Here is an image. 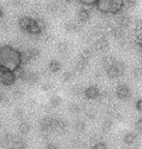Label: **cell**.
<instances>
[{
  "label": "cell",
  "instance_id": "obj_24",
  "mask_svg": "<svg viewBox=\"0 0 142 149\" xmlns=\"http://www.w3.org/2000/svg\"><path fill=\"white\" fill-rule=\"evenodd\" d=\"M111 128V121L109 120H105V122H103V127H102V131L105 133H107L109 130H110Z\"/></svg>",
  "mask_w": 142,
  "mask_h": 149
},
{
  "label": "cell",
  "instance_id": "obj_5",
  "mask_svg": "<svg viewBox=\"0 0 142 149\" xmlns=\"http://www.w3.org/2000/svg\"><path fill=\"white\" fill-rule=\"evenodd\" d=\"M116 95L121 100H127L130 96H131V91H130V88L128 86L125 84H122L117 87Z\"/></svg>",
  "mask_w": 142,
  "mask_h": 149
},
{
  "label": "cell",
  "instance_id": "obj_21",
  "mask_svg": "<svg viewBox=\"0 0 142 149\" xmlns=\"http://www.w3.org/2000/svg\"><path fill=\"white\" fill-rule=\"evenodd\" d=\"M75 129L76 131H78V132L81 133L83 132L85 130V123L83 121H78L75 123Z\"/></svg>",
  "mask_w": 142,
  "mask_h": 149
},
{
  "label": "cell",
  "instance_id": "obj_30",
  "mask_svg": "<svg viewBox=\"0 0 142 149\" xmlns=\"http://www.w3.org/2000/svg\"><path fill=\"white\" fill-rule=\"evenodd\" d=\"M36 23H37L38 27L40 28V30L42 31V32H43L44 30H46V22H44L43 19H37V20H36Z\"/></svg>",
  "mask_w": 142,
  "mask_h": 149
},
{
  "label": "cell",
  "instance_id": "obj_39",
  "mask_svg": "<svg viewBox=\"0 0 142 149\" xmlns=\"http://www.w3.org/2000/svg\"><path fill=\"white\" fill-rule=\"evenodd\" d=\"M41 89L44 90V91H48V90L51 89V85H50L49 83H47V82L43 83V84L41 85Z\"/></svg>",
  "mask_w": 142,
  "mask_h": 149
},
{
  "label": "cell",
  "instance_id": "obj_7",
  "mask_svg": "<svg viewBox=\"0 0 142 149\" xmlns=\"http://www.w3.org/2000/svg\"><path fill=\"white\" fill-rule=\"evenodd\" d=\"M32 22H33V19H30V17H21V19L19 20V25L22 30H28V28L30 27Z\"/></svg>",
  "mask_w": 142,
  "mask_h": 149
},
{
  "label": "cell",
  "instance_id": "obj_45",
  "mask_svg": "<svg viewBox=\"0 0 142 149\" xmlns=\"http://www.w3.org/2000/svg\"><path fill=\"white\" fill-rule=\"evenodd\" d=\"M28 105H29V106H31V107H34L35 105H36V101L33 100V99H32V100H29V101H28Z\"/></svg>",
  "mask_w": 142,
  "mask_h": 149
},
{
  "label": "cell",
  "instance_id": "obj_47",
  "mask_svg": "<svg viewBox=\"0 0 142 149\" xmlns=\"http://www.w3.org/2000/svg\"><path fill=\"white\" fill-rule=\"evenodd\" d=\"M2 17H3V12H2V9L0 8V19H1Z\"/></svg>",
  "mask_w": 142,
  "mask_h": 149
},
{
  "label": "cell",
  "instance_id": "obj_46",
  "mask_svg": "<svg viewBox=\"0 0 142 149\" xmlns=\"http://www.w3.org/2000/svg\"><path fill=\"white\" fill-rule=\"evenodd\" d=\"M46 148H48V149H53V148H56V146H55V145L54 144H51V143H50V144H48V145H46Z\"/></svg>",
  "mask_w": 142,
  "mask_h": 149
},
{
  "label": "cell",
  "instance_id": "obj_27",
  "mask_svg": "<svg viewBox=\"0 0 142 149\" xmlns=\"http://www.w3.org/2000/svg\"><path fill=\"white\" fill-rule=\"evenodd\" d=\"M41 11H42V6H41V4L36 3V4L33 5V7H32V12H33V14L39 15L41 13Z\"/></svg>",
  "mask_w": 142,
  "mask_h": 149
},
{
  "label": "cell",
  "instance_id": "obj_23",
  "mask_svg": "<svg viewBox=\"0 0 142 149\" xmlns=\"http://www.w3.org/2000/svg\"><path fill=\"white\" fill-rule=\"evenodd\" d=\"M69 111L72 113H73V114H76V113L80 111V107L78 104H71L69 107Z\"/></svg>",
  "mask_w": 142,
  "mask_h": 149
},
{
  "label": "cell",
  "instance_id": "obj_10",
  "mask_svg": "<svg viewBox=\"0 0 142 149\" xmlns=\"http://www.w3.org/2000/svg\"><path fill=\"white\" fill-rule=\"evenodd\" d=\"M108 49V42L105 39H100L97 42L96 44V49L99 52H105Z\"/></svg>",
  "mask_w": 142,
  "mask_h": 149
},
{
  "label": "cell",
  "instance_id": "obj_41",
  "mask_svg": "<svg viewBox=\"0 0 142 149\" xmlns=\"http://www.w3.org/2000/svg\"><path fill=\"white\" fill-rule=\"evenodd\" d=\"M0 28L2 29V30H8V24L6 22H0Z\"/></svg>",
  "mask_w": 142,
  "mask_h": 149
},
{
  "label": "cell",
  "instance_id": "obj_19",
  "mask_svg": "<svg viewBox=\"0 0 142 149\" xmlns=\"http://www.w3.org/2000/svg\"><path fill=\"white\" fill-rule=\"evenodd\" d=\"M46 10H47V12H49V13L53 14V13H56V12L59 10V7H58V5L56 4V3L50 2L46 6Z\"/></svg>",
  "mask_w": 142,
  "mask_h": 149
},
{
  "label": "cell",
  "instance_id": "obj_40",
  "mask_svg": "<svg viewBox=\"0 0 142 149\" xmlns=\"http://www.w3.org/2000/svg\"><path fill=\"white\" fill-rule=\"evenodd\" d=\"M86 115L89 118H93V117H95V115H96V112H95L93 109H89V111H86Z\"/></svg>",
  "mask_w": 142,
  "mask_h": 149
},
{
  "label": "cell",
  "instance_id": "obj_15",
  "mask_svg": "<svg viewBox=\"0 0 142 149\" xmlns=\"http://www.w3.org/2000/svg\"><path fill=\"white\" fill-rule=\"evenodd\" d=\"M135 139H136V135L134 133H128L124 136V141L127 144H132L135 141Z\"/></svg>",
  "mask_w": 142,
  "mask_h": 149
},
{
  "label": "cell",
  "instance_id": "obj_16",
  "mask_svg": "<svg viewBox=\"0 0 142 149\" xmlns=\"http://www.w3.org/2000/svg\"><path fill=\"white\" fill-rule=\"evenodd\" d=\"M60 69H61V64L59 63L58 61L52 60L49 63V71H50V72L56 73V72H58V71L60 70Z\"/></svg>",
  "mask_w": 142,
  "mask_h": 149
},
{
  "label": "cell",
  "instance_id": "obj_20",
  "mask_svg": "<svg viewBox=\"0 0 142 149\" xmlns=\"http://www.w3.org/2000/svg\"><path fill=\"white\" fill-rule=\"evenodd\" d=\"M29 125L27 123H25V122H23L19 126V132L20 134H22V135H26L28 132H29Z\"/></svg>",
  "mask_w": 142,
  "mask_h": 149
},
{
  "label": "cell",
  "instance_id": "obj_8",
  "mask_svg": "<svg viewBox=\"0 0 142 149\" xmlns=\"http://www.w3.org/2000/svg\"><path fill=\"white\" fill-rule=\"evenodd\" d=\"M90 17V13L87 9H81L80 11L78 12V20L81 23L86 22L88 19H89Z\"/></svg>",
  "mask_w": 142,
  "mask_h": 149
},
{
  "label": "cell",
  "instance_id": "obj_13",
  "mask_svg": "<svg viewBox=\"0 0 142 149\" xmlns=\"http://www.w3.org/2000/svg\"><path fill=\"white\" fill-rule=\"evenodd\" d=\"M28 33H30L31 35H39L41 32L40 28L38 27L37 23H36V20H33V22H32V24L30 25V27L28 28Z\"/></svg>",
  "mask_w": 142,
  "mask_h": 149
},
{
  "label": "cell",
  "instance_id": "obj_31",
  "mask_svg": "<svg viewBox=\"0 0 142 149\" xmlns=\"http://www.w3.org/2000/svg\"><path fill=\"white\" fill-rule=\"evenodd\" d=\"M71 92H72V94L75 95V96H79V95L82 93V90L79 86H73L72 88V90H71Z\"/></svg>",
  "mask_w": 142,
  "mask_h": 149
},
{
  "label": "cell",
  "instance_id": "obj_32",
  "mask_svg": "<svg viewBox=\"0 0 142 149\" xmlns=\"http://www.w3.org/2000/svg\"><path fill=\"white\" fill-rule=\"evenodd\" d=\"M72 77H73L72 72H65L63 74V77H62V79H63V81H69V80L72 79Z\"/></svg>",
  "mask_w": 142,
  "mask_h": 149
},
{
  "label": "cell",
  "instance_id": "obj_2",
  "mask_svg": "<svg viewBox=\"0 0 142 149\" xmlns=\"http://www.w3.org/2000/svg\"><path fill=\"white\" fill-rule=\"evenodd\" d=\"M100 11L106 14H116L124 7V0H98Z\"/></svg>",
  "mask_w": 142,
  "mask_h": 149
},
{
  "label": "cell",
  "instance_id": "obj_43",
  "mask_svg": "<svg viewBox=\"0 0 142 149\" xmlns=\"http://www.w3.org/2000/svg\"><path fill=\"white\" fill-rule=\"evenodd\" d=\"M136 109L138 111H142V100H138L137 103H136Z\"/></svg>",
  "mask_w": 142,
  "mask_h": 149
},
{
  "label": "cell",
  "instance_id": "obj_35",
  "mask_svg": "<svg viewBox=\"0 0 142 149\" xmlns=\"http://www.w3.org/2000/svg\"><path fill=\"white\" fill-rule=\"evenodd\" d=\"M15 116H16L17 118H21L23 116V109H16V111H15Z\"/></svg>",
  "mask_w": 142,
  "mask_h": 149
},
{
  "label": "cell",
  "instance_id": "obj_37",
  "mask_svg": "<svg viewBox=\"0 0 142 149\" xmlns=\"http://www.w3.org/2000/svg\"><path fill=\"white\" fill-rule=\"evenodd\" d=\"M135 126H136V130H137V132L139 133V134H142V118L139 119L137 122H136V124H135Z\"/></svg>",
  "mask_w": 142,
  "mask_h": 149
},
{
  "label": "cell",
  "instance_id": "obj_18",
  "mask_svg": "<svg viewBox=\"0 0 142 149\" xmlns=\"http://www.w3.org/2000/svg\"><path fill=\"white\" fill-rule=\"evenodd\" d=\"M61 102H62V100L59 96H53L50 98V100H49V104L52 108H57V107L61 105Z\"/></svg>",
  "mask_w": 142,
  "mask_h": 149
},
{
  "label": "cell",
  "instance_id": "obj_17",
  "mask_svg": "<svg viewBox=\"0 0 142 149\" xmlns=\"http://www.w3.org/2000/svg\"><path fill=\"white\" fill-rule=\"evenodd\" d=\"M112 35L117 38V39H121L124 36V31H123V27L122 26H117L112 29Z\"/></svg>",
  "mask_w": 142,
  "mask_h": 149
},
{
  "label": "cell",
  "instance_id": "obj_36",
  "mask_svg": "<svg viewBox=\"0 0 142 149\" xmlns=\"http://www.w3.org/2000/svg\"><path fill=\"white\" fill-rule=\"evenodd\" d=\"M80 3L82 4H85V5H93V4H96L98 2V0H79Z\"/></svg>",
  "mask_w": 142,
  "mask_h": 149
},
{
  "label": "cell",
  "instance_id": "obj_34",
  "mask_svg": "<svg viewBox=\"0 0 142 149\" xmlns=\"http://www.w3.org/2000/svg\"><path fill=\"white\" fill-rule=\"evenodd\" d=\"M14 138L15 136L12 135V134L8 133V134H6L5 136H4V141H5L6 143H11V142L14 141Z\"/></svg>",
  "mask_w": 142,
  "mask_h": 149
},
{
  "label": "cell",
  "instance_id": "obj_4",
  "mask_svg": "<svg viewBox=\"0 0 142 149\" xmlns=\"http://www.w3.org/2000/svg\"><path fill=\"white\" fill-rule=\"evenodd\" d=\"M124 71H125V69H124L123 65L116 61L106 68V73L111 79H116V77H121L124 74Z\"/></svg>",
  "mask_w": 142,
  "mask_h": 149
},
{
  "label": "cell",
  "instance_id": "obj_9",
  "mask_svg": "<svg viewBox=\"0 0 142 149\" xmlns=\"http://www.w3.org/2000/svg\"><path fill=\"white\" fill-rule=\"evenodd\" d=\"M32 60H33V57H32L29 50H26V52L20 53V61H21V64H28Z\"/></svg>",
  "mask_w": 142,
  "mask_h": 149
},
{
  "label": "cell",
  "instance_id": "obj_12",
  "mask_svg": "<svg viewBox=\"0 0 142 149\" xmlns=\"http://www.w3.org/2000/svg\"><path fill=\"white\" fill-rule=\"evenodd\" d=\"M65 28H66V30L69 31V32H76V31H78L79 29H80L78 23L73 22H70L66 23Z\"/></svg>",
  "mask_w": 142,
  "mask_h": 149
},
{
  "label": "cell",
  "instance_id": "obj_25",
  "mask_svg": "<svg viewBox=\"0 0 142 149\" xmlns=\"http://www.w3.org/2000/svg\"><path fill=\"white\" fill-rule=\"evenodd\" d=\"M29 52H30V53H31V55H32V57H33V59L39 57L40 53H41L40 49H37V47H32V49H29Z\"/></svg>",
  "mask_w": 142,
  "mask_h": 149
},
{
  "label": "cell",
  "instance_id": "obj_6",
  "mask_svg": "<svg viewBox=\"0 0 142 149\" xmlns=\"http://www.w3.org/2000/svg\"><path fill=\"white\" fill-rule=\"evenodd\" d=\"M84 95H85V97L90 100H95V99H97V98L100 97L99 89H98L96 86H90V87H88L86 90L84 91Z\"/></svg>",
  "mask_w": 142,
  "mask_h": 149
},
{
  "label": "cell",
  "instance_id": "obj_33",
  "mask_svg": "<svg viewBox=\"0 0 142 149\" xmlns=\"http://www.w3.org/2000/svg\"><path fill=\"white\" fill-rule=\"evenodd\" d=\"M13 96L15 99H20V98L23 96V92L22 90H20V89H16V90L13 92Z\"/></svg>",
  "mask_w": 142,
  "mask_h": 149
},
{
  "label": "cell",
  "instance_id": "obj_26",
  "mask_svg": "<svg viewBox=\"0 0 142 149\" xmlns=\"http://www.w3.org/2000/svg\"><path fill=\"white\" fill-rule=\"evenodd\" d=\"M92 56V50L89 49H86L85 50H83V52L81 53V57L84 58V59H87L89 60V58Z\"/></svg>",
  "mask_w": 142,
  "mask_h": 149
},
{
  "label": "cell",
  "instance_id": "obj_14",
  "mask_svg": "<svg viewBox=\"0 0 142 149\" xmlns=\"http://www.w3.org/2000/svg\"><path fill=\"white\" fill-rule=\"evenodd\" d=\"M130 23H131V19H130L129 16H127V15H122V16L119 17V25L120 26L125 27V26H129Z\"/></svg>",
  "mask_w": 142,
  "mask_h": 149
},
{
  "label": "cell",
  "instance_id": "obj_28",
  "mask_svg": "<svg viewBox=\"0 0 142 149\" xmlns=\"http://www.w3.org/2000/svg\"><path fill=\"white\" fill-rule=\"evenodd\" d=\"M135 5V0H124V7L131 9L134 8Z\"/></svg>",
  "mask_w": 142,
  "mask_h": 149
},
{
  "label": "cell",
  "instance_id": "obj_1",
  "mask_svg": "<svg viewBox=\"0 0 142 149\" xmlns=\"http://www.w3.org/2000/svg\"><path fill=\"white\" fill-rule=\"evenodd\" d=\"M20 52L12 47H3L0 49V66L10 71H16L20 67Z\"/></svg>",
  "mask_w": 142,
  "mask_h": 149
},
{
  "label": "cell",
  "instance_id": "obj_11",
  "mask_svg": "<svg viewBox=\"0 0 142 149\" xmlns=\"http://www.w3.org/2000/svg\"><path fill=\"white\" fill-rule=\"evenodd\" d=\"M87 64H88L87 59H84V58L80 57V59H79V60L76 62V69L78 71H79V72H81V71L86 69Z\"/></svg>",
  "mask_w": 142,
  "mask_h": 149
},
{
  "label": "cell",
  "instance_id": "obj_3",
  "mask_svg": "<svg viewBox=\"0 0 142 149\" xmlns=\"http://www.w3.org/2000/svg\"><path fill=\"white\" fill-rule=\"evenodd\" d=\"M16 79L17 77L13 71H10L4 67L0 66V82L2 84L10 86L14 84L15 81H16Z\"/></svg>",
  "mask_w": 142,
  "mask_h": 149
},
{
  "label": "cell",
  "instance_id": "obj_29",
  "mask_svg": "<svg viewBox=\"0 0 142 149\" xmlns=\"http://www.w3.org/2000/svg\"><path fill=\"white\" fill-rule=\"evenodd\" d=\"M12 4H13V6H15V7L20 8L24 6L25 1L24 0H12Z\"/></svg>",
  "mask_w": 142,
  "mask_h": 149
},
{
  "label": "cell",
  "instance_id": "obj_22",
  "mask_svg": "<svg viewBox=\"0 0 142 149\" xmlns=\"http://www.w3.org/2000/svg\"><path fill=\"white\" fill-rule=\"evenodd\" d=\"M68 49H69V46L65 42H62V43L58 45V50L60 53H66L68 52Z\"/></svg>",
  "mask_w": 142,
  "mask_h": 149
},
{
  "label": "cell",
  "instance_id": "obj_42",
  "mask_svg": "<svg viewBox=\"0 0 142 149\" xmlns=\"http://www.w3.org/2000/svg\"><path fill=\"white\" fill-rule=\"evenodd\" d=\"M134 77H140L141 74H142V70L139 69V68H137V69H135V70H134Z\"/></svg>",
  "mask_w": 142,
  "mask_h": 149
},
{
  "label": "cell",
  "instance_id": "obj_44",
  "mask_svg": "<svg viewBox=\"0 0 142 149\" xmlns=\"http://www.w3.org/2000/svg\"><path fill=\"white\" fill-rule=\"evenodd\" d=\"M5 98H6V96H5L4 92H2L1 90H0V103H1L2 101L5 99Z\"/></svg>",
  "mask_w": 142,
  "mask_h": 149
},
{
  "label": "cell",
  "instance_id": "obj_38",
  "mask_svg": "<svg viewBox=\"0 0 142 149\" xmlns=\"http://www.w3.org/2000/svg\"><path fill=\"white\" fill-rule=\"evenodd\" d=\"M93 148H95V149H103V148H106V145L103 143V142L99 141L98 143H96L94 145Z\"/></svg>",
  "mask_w": 142,
  "mask_h": 149
}]
</instances>
